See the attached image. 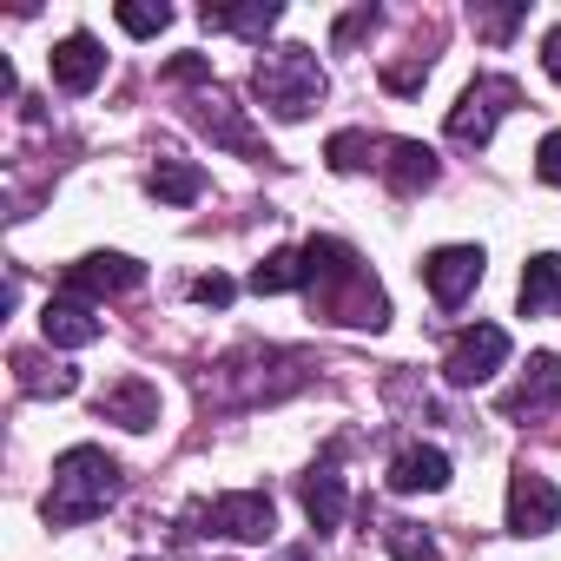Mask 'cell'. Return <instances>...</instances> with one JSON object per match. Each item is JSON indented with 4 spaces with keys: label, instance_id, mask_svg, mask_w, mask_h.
<instances>
[{
    "label": "cell",
    "instance_id": "1",
    "mask_svg": "<svg viewBox=\"0 0 561 561\" xmlns=\"http://www.w3.org/2000/svg\"><path fill=\"white\" fill-rule=\"evenodd\" d=\"M305 291H311V305L331 324H351V331H383L390 324L383 285L370 277V264L344 238H311L305 244Z\"/></svg>",
    "mask_w": 561,
    "mask_h": 561
},
{
    "label": "cell",
    "instance_id": "2",
    "mask_svg": "<svg viewBox=\"0 0 561 561\" xmlns=\"http://www.w3.org/2000/svg\"><path fill=\"white\" fill-rule=\"evenodd\" d=\"M119 489H126L119 462H113L100 443H73V449H60V462H54V489H47L41 515H47V528H80V522L106 515V508L119 502Z\"/></svg>",
    "mask_w": 561,
    "mask_h": 561
},
{
    "label": "cell",
    "instance_id": "3",
    "mask_svg": "<svg viewBox=\"0 0 561 561\" xmlns=\"http://www.w3.org/2000/svg\"><path fill=\"white\" fill-rule=\"evenodd\" d=\"M251 93H257V106H264L271 119L298 126V119L318 113V100L331 93V80H324V67H318L311 47H271V54H257V67H251Z\"/></svg>",
    "mask_w": 561,
    "mask_h": 561
},
{
    "label": "cell",
    "instance_id": "4",
    "mask_svg": "<svg viewBox=\"0 0 561 561\" xmlns=\"http://www.w3.org/2000/svg\"><path fill=\"white\" fill-rule=\"evenodd\" d=\"M298 364V351H271V344H251V351H231L198 390H205V403H218V410H251V403H277V397H291V390H305V377H271V370H291Z\"/></svg>",
    "mask_w": 561,
    "mask_h": 561
},
{
    "label": "cell",
    "instance_id": "5",
    "mask_svg": "<svg viewBox=\"0 0 561 561\" xmlns=\"http://www.w3.org/2000/svg\"><path fill=\"white\" fill-rule=\"evenodd\" d=\"M515 106H522V87H515V80H502V73H476V80L462 87V100L449 106V139H456V146H489L495 126H502Z\"/></svg>",
    "mask_w": 561,
    "mask_h": 561
},
{
    "label": "cell",
    "instance_id": "6",
    "mask_svg": "<svg viewBox=\"0 0 561 561\" xmlns=\"http://www.w3.org/2000/svg\"><path fill=\"white\" fill-rule=\"evenodd\" d=\"M185 119L211 139V146H225V152H238V159H271L264 152V139L244 126V106H231V93L211 80V87H198L192 100H185Z\"/></svg>",
    "mask_w": 561,
    "mask_h": 561
},
{
    "label": "cell",
    "instance_id": "7",
    "mask_svg": "<svg viewBox=\"0 0 561 561\" xmlns=\"http://www.w3.org/2000/svg\"><path fill=\"white\" fill-rule=\"evenodd\" d=\"M139 285H146V264H139V257H126V251H93V257L67 264L60 298L93 305V298H119V291H139Z\"/></svg>",
    "mask_w": 561,
    "mask_h": 561
},
{
    "label": "cell",
    "instance_id": "8",
    "mask_svg": "<svg viewBox=\"0 0 561 561\" xmlns=\"http://www.w3.org/2000/svg\"><path fill=\"white\" fill-rule=\"evenodd\" d=\"M502 364H508V331H502V324H469V331L449 344L443 377H449V390H476V383H489Z\"/></svg>",
    "mask_w": 561,
    "mask_h": 561
},
{
    "label": "cell",
    "instance_id": "9",
    "mask_svg": "<svg viewBox=\"0 0 561 561\" xmlns=\"http://www.w3.org/2000/svg\"><path fill=\"white\" fill-rule=\"evenodd\" d=\"M561 410V357L554 351H535L528 364H522V377L502 390V416L508 423H541V416H554Z\"/></svg>",
    "mask_w": 561,
    "mask_h": 561
},
{
    "label": "cell",
    "instance_id": "10",
    "mask_svg": "<svg viewBox=\"0 0 561 561\" xmlns=\"http://www.w3.org/2000/svg\"><path fill=\"white\" fill-rule=\"evenodd\" d=\"M482 244H436L430 257H423V285H430V298L443 305V311H456L476 285H482Z\"/></svg>",
    "mask_w": 561,
    "mask_h": 561
},
{
    "label": "cell",
    "instance_id": "11",
    "mask_svg": "<svg viewBox=\"0 0 561 561\" xmlns=\"http://www.w3.org/2000/svg\"><path fill=\"white\" fill-rule=\"evenodd\" d=\"M205 522H211V535H225V541H271V535H277V502H271L264 489H231V495H218V502L205 508Z\"/></svg>",
    "mask_w": 561,
    "mask_h": 561
},
{
    "label": "cell",
    "instance_id": "12",
    "mask_svg": "<svg viewBox=\"0 0 561 561\" xmlns=\"http://www.w3.org/2000/svg\"><path fill=\"white\" fill-rule=\"evenodd\" d=\"M561 522V489L548 482V476H535V469H515L508 476V535H548Z\"/></svg>",
    "mask_w": 561,
    "mask_h": 561
},
{
    "label": "cell",
    "instance_id": "13",
    "mask_svg": "<svg viewBox=\"0 0 561 561\" xmlns=\"http://www.w3.org/2000/svg\"><path fill=\"white\" fill-rule=\"evenodd\" d=\"M93 416H100V423H119V430H133V436H146V430H159V383H146V377H113V383L93 397Z\"/></svg>",
    "mask_w": 561,
    "mask_h": 561
},
{
    "label": "cell",
    "instance_id": "14",
    "mask_svg": "<svg viewBox=\"0 0 561 561\" xmlns=\"http://www.w3.org/2000/svg\"><path fill=\"white\" fill-rule=\"evenodd\" d=\"M377 172H383V185H390L397 198H416V192H430V185L443 179V165H436V152H430L423 139H390Z\"/></svg>",
    "mask_w": 561,
    "mask_h": 561
},
{
    "label": "cell",
    "instance_id": "15",
    "mask_svg": "<svg viewBox=\"0 0 561 561\" xmlns=\"http://www.w3.org/2000/svg\"><path fill=\"white\" fill-rule=\"evenodd\" d=\"M298 495H305V515H311V528H318V535H331V528L344 522V508H351V489H344V476H337V449H331L324 462H311V469H305Z\"/></svg>",
    "mask_w": 561,
    "mask_h": 561
},
{
    "label": "cell",
    "instance_id": "16",
    "mask_svg": "<svg viewBox=\"0 0 561 561\" xmlns=\"http://www.w3.org/2000/svg\"><path fill=\"white\" fill-rule=\"evenodd\" d=\"M100 73H106V47H100L93 34H67V41L54 47V87H60V93H93Z\"/></svg>",
    "mask_w": 561,
    "mask_h": 561
},
{
    "label": "cell",
    "instance_id": "17",
    "mask_svg": "<svg viewBox=\"0 0 561 561\" xmlns=\"http://www.w3.org/2000/svg\"><path fill=\"white\" fill-rule=\"evenodd\" d=\"M390 489H397V495H436V489H449V456H443L436 443H410V449H397V462H390Z\"/></svg>",
    "mask_w": 561,
    "mask_h": 561
},
{
    "label": "cell",
    "instance_id": "18",
    "mask_svg": "<svg viewBox=\"0 0 561 561\" xmlns=\"http://www.w3.org/2000/svg\"><path fill=\"white\" fill-rule=\"evenodd\" d=\"M100 318H93V305H80V298H54L47 311H41V337L54 344V351H87V344H100Z\"/></svg>",
    "mask_w": 561,
    "mask_h": 561
},
{
    "label": "cell",
    "instance_id": "19",
    "mask_svg": "<svg viewBox=\"0 0 561 561\" xmlns=\"http://www.w3.org/2000/svg\"><path fill=\"white\" fill-rule=\"evenodd\" d=\"M522 318H554L561 311V251H541L522 264V285H515Z\"/></svg>",
    "mask_w": 561,
    "mask_h": 561
},
{
    "label": "cell",
    "instance_id": "20",
    "mask_svg": "<svg viewBox=\"0 0 561 561\" xmlns=\"http://www.w3.org/2000/svg\"><path fill=\"white\" fill-rule=\"evenodd\" d=\"M198 21L211 34H244V41H264L277 21H285V8L277 0H251V8H198Z\"/></svg>",
    "mask_w": 561,
    "mask_h": 561
},
{
    "label": "cell",
    "instance_id": "21",
    "mask_svg": "<svg viewBox=\"0 0 561 561\" xmlns=\"http://www.w3.org/2000/svg\"><path fill=\"white\" fill-rule=\"evenodd\" d=\"M146 192L165 198V205H198V198H205V172H198L192 159H159V165L146 172Z\"/></svg>",
    "mask_w": 561,
    "mask_h": 561
},
{
    "label": "cell",
    "instance_id": "22",
    "mask_svg": "<svg viewBox=\"0 0 561 561\" xmlns=\"http://www.w3.org/2000/svg\"><path fill=\"white\" fill-rule=\"evenodd\" d=\"M14 383L27 390V397H73L80 390V370L73 364H47V357H14Z\"/></svg>",
    "mask_w": 561,
    "mask_h": 561
},
{
    "label": "cell",
    "instance_id": "23",
    "mask_svg": "<svg viewBox=\"0 0 561 561\" xmlns=\"http://www.w3.org/2000/svg\"><path fill=\"white\" fill-rule=\"evenodd\" d=\"M251 291H257V298L305 291V244H298V251H271L264 264H251Z\"/></svg>",
    "mask_w": 561,
    "mask_h": 561
},
{
    "label": "cell",
    "instance_id": "24",
    "mask_svg": "<svg viewBox=\"0 0 561 561\" xmlns=\"http://www.w3.org/2000/svg\"><path fill=\"white\" fill-rule=\"evenodd\" d=\"M377 152H383V146H377L370 133H357V126H344V133H331V146H324V159H331V172H364V165H383Z\"/></svg>",
    "mask_w": 561,
    "mask_h": 561
},
{
    "label": "cell",
    "instance_id": "25",
    "mask_svg": "<svg viewBox=\"0 0 561 561\" xmlns=\"http://www.w3.org/2000/svg\"><path fill=\"white\" fill-rule=\"evenodd\" d=\"M113 21H119L133 41H152V34H165V27H172V8H165V0H119Z\"/></svg>",
    "mask_w": 561,
    "mask_h": 561
},
{
    "label": "cell",
    "instance_id": "26",
    "mask_svg": "<svg viewBox=\"0 0 561 561\" xmlns=\"http://www.w3.org/2000/svg\"><path fill=\"white\" fill-rule=\"evenodd\" d=\"M383 548L397 561H436V535L423 522H383Z\"/></svg>",
    "mask_w": 561,
    "mask_h": 561
},
{
    "label": "cell",
    "instance_id": "27",
    "mask_svg": "<svg viewBox=\"0 0 561 561\" xmlns=\"http://www.w3.org/2000/svg\"><path fill=\"white\" fill-rule=\"evenodd\" d=\"M469 21H476V34H482V41H495V47H502V41L528 21V0H508V8H469Z\"/></svg>",
    "mask_w": 561,
    "mask_h": 561
},
{
    "label": "cell",
    "instance_id": "28",
    "mask_svg": "<svg viewBox=\"0 0 561 561\" xmlns=\"http://www.w3.org/2000/svg\"><path fill=\"white\" fill-rule=\"evenodd\" d=\"M377 21H383L377 8H351V14H344V21L331 27V47H337V54H351V47H357V41H364V34L377 27Z\"/></svg>",
    "mask_w": 561,
    "mask_h": 561
},
{
    "label": "cell",
    "instance_id": "29",
    "mask_svg": "<svg viewBox=\"0 0 561 561\" xmlns=\"http://www.w3.org/2000/svg\"><path fill=\"white\" fill-rule=\"evenodd\" d=\"M192 298H198V305H211V311H225V305L238 298V285H231V277H218V271H211V277H198V285H192Z\"/></svg>",
    "mask_w": 561,
    "mask_h": 561
},
{
    "label": "cell",
    "instance_id": "30",
    "mask_svg": "<svg viewBox=\"0 0 561 561\" xmlns=\"http://www.w3.org/2000/svg\"><path fill=\"white\" fill-rule=\"evenodd\" d=\"M535 172H541L548 185H561V126L541 139V152H535Z\"/></svg>",
    "mask_w": 561,
    "mask_h": 561
},
{
    "label": "cell",
    "instance_id": "31",
    "mask_svg": "<svg viewBox=\"0 0 561 561\" xmlns=\"http://www.w3.org/2000/svg\"><path fill=\"white\" fill-rule=\"evenodd\" d=\"M165 80H192V87H211V67H205L198 54H179V60L165 67Z\"/></svg>",
    "mask_w": 561,
    "mask_h": 561
},
{
    "label": "cell",
    "instance_id": "32",
    "mask_svg": "<svg viewBox=\"0 0 561 561\" xmlns=\"http://www.w3.org/2000/svg\"><path fill=\"white\" fill-rule=\"evenodd\" d=\"M541 67H548V80L561 87V27H548V41H541Z\"/></svg>",
    "mask_w": 561,
    "mask_h": 561
},
{
    "label": "cell",
    "instance_id": "33",
    "mask_svg": "<svg viewBox=\"0 0 561 561\" xmlns=\"http://www.w3.org/2000/svg\"><path fill=\"white\" fill-rule=\"evenodd\" d=\"M277 561H311V548H285V554H277Z\"/></svg>",
    "mask_w": 561,
    "mask_h": 561
}]
</instances>
